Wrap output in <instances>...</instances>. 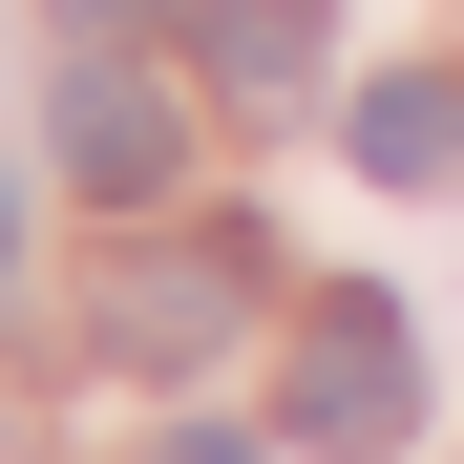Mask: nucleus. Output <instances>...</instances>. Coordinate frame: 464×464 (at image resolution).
Segmentation results:
<instances>
[{
	"label": "nucleus",
	"mask_w": 464,
	"mask_h": 464,
	"mask_svg": "<svg viewBox=\"0 0 464 464\" xmlns=\"http://www.w3.org/2000/svg\"><path fill=\"white\" fill-rule=\"evenodd\" d=\"M275 443H317V464H380V443H422V338L380 317V295H338V317L295 338V380H275Z\"/></svg>",
	"instance_id": "1"
},
{
	"label": "nucleus",
	"mask_w": 464,
	"mask_h": 464,
	"mask_svg": "<svg viewBox=\"0 0 464 464\" xmlns=\"http://www.w3.org/2000/svg\"><path fill=\"white\" fill-rule=\"evenodd\" d=\"M232 317H254V232H148V254L106 275V359L127 380H190Z\"/></svg>",
	"instance_id": "2"
},
{
	"label": "nucleus",
	"mask_w": 464,
	"mask_h": 464,
	"mask_svg": "<svg viewBox=\"0 0 464 464\" xmlns=\"http://www.w3.org/2000/svg\"><path fill=\"white\" fill-rule=\"evenodd\" d=\"M63 169H85L106 211H148V190L190 169V127H169V85H127V63L85 43V63H63Z\"/></svg>",
	"instance_id": "3"
},
{
	"label": "nucleus",
	"mask_w": 464,
	"mask_h": 464,
	"mask_svg": "<svg viewBox=\"0 0 464 464\" xmlns=\"http://www.w3.org/2000/svg\"><path fill=\"white\" fill-rule=\"evenodd\" d=\"M190 43H211L232 106H295V85H317V0H190Z\"/></svg>",
	"instance_id": "4"
},
{
	"label": "nucleus",
	"mask_w": 464,
	"mask_h": 464,
	"mask_svg": "<svg viewBox=\"0 0 464 464\" xmlns=\"http://www.w3.org/2000/svg\"><path fill=\"white\" fill-rule=\"evenodd\" d=\"M359 169L380 190H443L464 169V85H359Z\"/></svg>",
	"instance_id": "5"
},
{
	"label": "nucleus",
	"mask_w": 464,
	"mask_h": 464,
	"mask_svg": "<svg viewBox=\"0 0 464 464\" xmlns=\"http://www.w3.org/2000/svg\"><path fill=\"white\" fill-rule=\"evenodd\" d=\"M148 22H190V0H63V43H106V63H127Z\"/></svg>",
	"instance_id": "6"
},
{
	"label": "nucleus",
	"mask_w": 464,
	"mask_h": 464,
	"mask_svg": "<svg viewBox=\"0 0 464 464\" xmlns=\"http://www.w3.org/2000/svg\"><path fill=\"white\" fill-rule=\"evenodd\" d=\"M169 464H275V443L254 422H169Z\"/></svg>",
	"instance_id": "7"
},
{
	"label": "nucleus",
	"mask_w": 464,
	"mask_h": 464,
	"mask_svg": "<svg viewBox=\"0 0 464 464\" xmlns=\"http://www.w3.org/2000/svg\"><path fill=\"white\" fill-rule=\"evenodd\" d=\"M0 295H22V190H0Z\"/></svg>",
	"instance_id": "8"
}]
</instances>
